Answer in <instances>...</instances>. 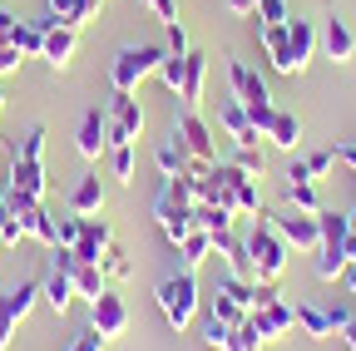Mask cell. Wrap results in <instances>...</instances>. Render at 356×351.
<instances>
[{"label": "cell", "mask_w": 356, "mask_h": 351, "mask_svg": "<svg viewBox=\"0 0 356 351\" xmlns=\"http://www.w3.org/2000/svg\"><path fill=\"white\" fill-rule=\"evenodd\" d=\"M193 188H188V179H163V188H159V198H154V218H159V228H163V238L178 247L188 233H193Z\"/></svg>", "instance_id": "cell-1"}, {"label": "cell", "mask_w": 356, "mask_h": 351, "mask_svg": "<svg viewBox=\"0 0 356 351\" xmlns=\"http://www.w3.org/2000/svg\"><path fill=\"white\" fill-rule=\"evenodd\" d=\"M243 243H248V257H252V282H277V277L287 272L292 247L282 243V233H277L273 223H257Z\"/></svg>", "instance_id": "cell-2"}, {"label": "cell", "mask_w": 356, "mask_h": 351, "mask_svg": "<svg viewBox=\"0 0 356 351\" xmlns=\"http://www.w3.org/2000/svg\"><path fill=\"white\" fill-rule=\"evenodd\" d=\"M163 55H168L163 45H129V50H119V55H114V70H109L114 95H134L149 74H159Z\"/></svg>", "instance_id": "cell-3"}, {"label": "cell", "mask_w": 356, "mask_h": 351, "mask_svg": "<svg viewBox=\"0 0 356 351\" xmlns=\"http://www.w3.org/2000/svg\"><path fill=\"white\" fill-rule=\"evenodd\" d=\"M159 307H163V317H168L173 332H188L193 317H198V277L184 272V268H178L173 277H163L159 282Z\"/></svg>", "instance_id": "cell-4"}, {"label": "cell", "mask_w": 356, "mask_h": 351, "mask_svg": "<svg viewBox=\"0 0 356 351\" xmlns=\"http://www.w3.org/2000/svg\"><path fill=\"white\" fill-rule=\"evenodd\" d=\"M267 223H273L277 233H282V243L287 247H297V252H317L322 247V228H317V213H302V208H282V213H267Z\"/></svg>", "instance_id": "cell-5"}, {"label": "cell", "mask_w": 356, "mask_h": 351, "mask_svg": "<svg viewBox=\"0 0 356 351\" xmlns=\"http://www.w3.org/2000/svg\"><path fill=\"white\" fill-rule=\"evenodd\" d=\"M208 307H213V317H218V322H228V327H243V322L252 317V282L222 277V282H218V292L208 297Z\"/></svg>", "instance_id": "cell-6"}, {"label": "cell", "mask_w": 356, "mask_h": 351, "mask_svg": "<svg viewBox=\"0 0 356 351\" xmlns=\"http://www.w3.org/2000/svg\"><path fill=\"white\" fill-rule=\"evenodd\" d=\"M173 139L184 144L193 158H203V163H218V139H213V124L198 114V109H184L173 119Z\"/></svg>", "instance_id": "cell-7"}, {"label": "cell", "mask_w": 356, "mask_h": 351, "mask_svg": "<svg viewBox=\"0 0 356 351\" xmlns=\"http://www.w3.org/2000/svg\"><path fill=\"white\" fill-rule=\"evenodd\" d=\"M35 297H40V282H15V287L0 292V351L15 341V327L30 317Z\"/></svg>", "instance_id": "cell-8"}, {"label": "cell", "mask_w": 356, "mask_h": 351, "mask_svg": "<svg viewBox=\"0 0 356 351\" xmlns=\"http://www.w3.org/2000/svg\"><path fill=\"white\" fill-rule=\"evenodd\" d=\"M104 119H109V144H139V134H144V104L134 95H114Z\"/></svg>", "instance_id": "cell-9"}, {"label": "cell", "mask_w": 356, "mask_h": 351, "mask_svg": "<svg viewBox=\"0 0 356 351\" xmlns=\"http://www.w3.org/2000/svg\"><path fill=\"white\" fill-rule=\"evenodd\" d=\"M89 327H95L99 336H124L129 332V307H124V297H114L109 287L95 297V302H89Z\"/></svg>", "instance_id": "cell-10"}, {"label": "cell", "mask_w": 356, "mask_h": 351, "mask_svg": "<svg viewBox=\"0 0 356 351\" xmlns=\"http://www.w3.org/2000/svg\"><path fill=\"white\" fill-rule=\"evenodd\" d=\"M74 50H79V30H70L60 20H44V50H40V60L50 70H70Z\"/></svg>", "instance_id": "cell-11"}, {"label": "cell", "mask_w": 356, "mask_h": 351, "mask_svg": "<svg viewBox=\"0 0 356 351\" xmlns=\"http://www.w3.org/2000/svg\"><path fill=\"white\" fill-rule=\"evenodd\" d=\"M252 327L262 332V341H282V336L297 332V312L277 297V302H267V307H257V312H252Z\"/></svg>", "instance_id": "cell-12"}, {"label": "cell", "mask_w": 356, "mask_h": 351, "mask_svg": "<svg viewBox=\"0 0 356 351\" xmlns=\"http://www.w3.org/2000/svg\"><path fill=\"white\" fill-rule=\"evenodd\" d=\"M74 149H79V158H104V149H109V119L99 114V109H89L84 119H79V134H74Z\"/></svg>", "instance_id": "cell-13"}, {"label": "cell", "mask_w": 356, "mask_h": 351, "mask_svg": "<svg viewBox=\"0 0 356 351\" xmlns=\"http://www.w3.org/2000/svg\"><path fill=\"white\" fill-rule=\"evenodd\" d=\"M114 243V223L109 218H84V228H79V243H74V257L84 262H99Z\"/></svg>", "instance_id": "cell-14"}, {"label": "cell", "mask_w": 356, "mask_h": 351, "mask_svg": "<svg viewBox=\"0 0 356 351\" xmlns=\"http://www.w3.org/2000/svg\"><path fill=\"white\" fill-rule=\"evenodd\" d=\"M287 203L302 208V213H322V188H317V179L307 173V163H292V168H287Z\"/></svg>", "instance_id": "cell-15"}, {"label": "cell", "mask_w": 356, "mask_h": 351, "mask_svg": "<svg viewBox=\"0 0 356 351\" xmlns=\"http://www.w3.org/2000/svg\"><path fill=\"white\" fill-rule=\"evenodd\" d=\"M203 84H208V55L188 50V60H184V84H178L184 109H198V104H203Z\"/></svg>", "instance_id": "cell-16"}, {"label": "cell", "mask_w": 356, "mask_h": 351, "mask_svg": "<svg viewBox=\"0 0 356 351\" xmlns=\"http://www.w3.org/2000/svg\"><path fill=\"white\" fill-rule=\"evenodd\" d=\"M70 213H79V218H99L104 213V183H99V173H84V179L70 188Z\"/></svg>", "instance_id": "cell-17"}, {"label": "cell", "mask_w": 356, "mask_h": 351, "mask_svg": "<svg viewBox=\"0 0 356 351\" xmlns=\"http://www.w3.org/2000/svg\"><path fill=\"white\" fill-rule=\"evenodd\" d=\"M40 297H44V307H50L55 317H65V312H70V302H74L79 292H74V277H70L65 268H50V277L40 282Z\"/></svg>", "instance_id": "cell-18"}, {"label": "cell", "mask_w": 356, "mask_h": 351, "mask_svg": "<svg viewBox=\"0 0 356 351\" xmlns=\"http://www.w3.org/2000/svg\"><path fill=\"white\" fill-rule=\"evenodd\" d=\"M257 35H262V50H267V60H273V70L277 74H297L292 45H287V25H257Z\"/></svg>", "instance_id": "cell-19"}, {"label": "cell", "mask_w": 356, "mask_h": 351, "mask_svg": "<svg viewBox=\"0 0 356 351\" xmlns=\"http://www.w3.org/2000/svg\"><path fill=\"white\" fill-rule=\"evenodd\" d=\"M218 124L228 129V139H233V144H257V139H262L257 129H252V119H248V109H243L238 99H222V104H218Z\"/></svg>", "instance_id": "cell-20"}, {"label": "cell", "mask_w": 356, "mask_h": 351, "mask_svg": "<svg viewBox=\"0 0 356 351\" xmlns=\"http://www.w3.org/2000/svg\"><path fill=\"white\" fill-rule=\"evenodd\" d=\"M322 45H327V60L332 65H351V55H356V35L346 30V20H327L322 25Z\"/></svg>", "instance_id": "cell-21"}, {"label": "cell", "mask_w": 356, "mask_h": 351, "mask_svg": "<svg viewBox=\"0 0 356 351\" xmlns=\"http://www.w3.org/2000/svg\"><path fill=\"white\" fill-rule=\"evenodd\" d=\"M10 188L25 198H44V163L40 158H10Z\"/></svg>", "instance_id": "cell-22"}, {"label": "cell", "mask_w": 356, "mask_h": 351, "mask_svg": "<svg viewBox=\"0 0 356 351\" xmlns=\"http://www.w3.org/2000/svg\"><path fill=\"white\" fill-rule=\"evenodd\" d=\"M99 6H104V0H50V20H60L70 30H84L89 20L99 15Z\"/></svg>", "instance_id": "cell-23"}, {"label": "cell", "mask_w": 356, "mask_h": 351, "mask_svg": "<svg viewBox=\"0 0 356 351\" xmlns=\"http://www.w3.org/2000/svg\"><path fill=\"white\" fill-rule=\"evenodd\" d=\"M188 163H193V154H188L184 144H178L173 134H168V139L154 149V168L163 173V179H184V173H188Z\"/></svg>", "instance_id": "cell-24"}, {"label": "cell", "mask_w": 356, "mask_h": 351, "mask_svg": "<svg viewBox=\"0 0 356 351\" xmlns=\"http://www.w3.org/2000/svg\"><path fill=\"white\" fill-rule=\"evenodd\" d=\"M70 277H74V292H79L84 302H95V297L109 287L104 268H99V262H84V257H74V262H70Z\"/></svg>", "instance_id": "cell-25"}, {"label": "cell", "mask_w": 356, "mask_h": 351, "mask_svg": "<svg viewBox=\"0 0 356 351\" xmlns=\"http://www.w3.org/2000/svg\"><path fill=\"white\" fill-rule=\"evenodd\" d=\"M317 228H322V247H351V213L322 208L317 213ZM356 257V252H351Z\"/></svg>", "instance_id": "cell-26"}, {"label": "cell", "mask_w": 356, "mask_h": 351, "mask_svg": "<svg viewBox=\"0 0 356 351\" xmlns=\"http://www.w3.org/2000/svg\"><path fill=\"white\" fill-rule=\"evenodd\" d=\"M287 45H292V65L302 74L312 50H317V25H312V20H287Z\"/></svg>", "instance_id": "cell-27"}, {"label": "cell", "mask_w": 356, "mask_h": 351, "mask_svg": "<svg viewBox=\"0 0 356 351\" xmlns=\"http://www.w3.org/2000/svg\"><path fill=\"white\" fill-rule=\"evenodd\" d=\"M262 139L273 144V149H287V154H292V149L302 144V119H297V114H287V109H277V114H273V124H267V134H262Z\"/></svg>", "instance_id": "cell-28"}, {"label": "cell", "mask_w": 356, "mask_h": 351, "mask_svg": "<svg viewBox=\"0 0 356 351\" xmlns=\"http://www.w3.org/2000/svg\"><path fill=\"white\" fill-rule=\"evenodd\" d=\"M233 223H238V213L228 203H193V228H203L208 238L213 233H228Z\"/></svg>", "instance_id": "cell-29"}, {"label": "cell", "mask_w": 356, "mask_h": 351, "mask_svg": "<svg viewBox=\"0 0 356 351\" xmlns=\"http://www.w3.org/2000/svg\"><path fill=\"white\" fill-rule=\"evenodd\" d=\"M208 257H213V238L203 228H193L184 243H178V262H184V272H193V277H198V268H203Z\"/></svg>", "instance_id": "cell-30"}, {"label": "cell", "mask_w": 356, "mask_h": 351, "mask_svg": "<svg viewBox=\"0 0 356 351\" xmlns=\"http://www.w3.org/2000/svg\"><path fill=\"white\" fill-rule=\"evenodd\" d=\"M292 312H297V332H302L307 341H327V336H332V322H327V307H312V302H297Z\"/></svg>", "instance_id": "cell-31"}, {"label": "cell", "mask_w": 356, "mask_h": 351, "mask_svg": "<svg viewBox=\"0 0 356 351\" xmlns=\"http://www.w3.org/2000/svg\"><path fill=\"white\" fill-rule=\"evenodd\" d=\"M10 45L25 60H40V50H44V20H15L10 25Z\"/></svg>", "instance_id": "cell-32"}, {"label": "cell", "mask_w": 356, "mask_h": 351, "mask_svg": "<svg viewBox=\"0 0 356 351\" xmlns=\"http://www.w3.org/2000/svg\"><path fill=\"white\" fill-rule=\"evenodd\" d=\"M346 268H351V247H317V262H312L317 282H341Z\"/></svg>", "instance_id": "cell-33"}, {"label": "cell", "mask_w": 356, "mask_h": 351, "mask_svg": "<svg viewBox=\"0 0 356 351\" xmlns=\"http://www.w3.org/2000/svg\"><path fill=\"white\" fill-rule=\"evenodd\" d=\"M104 158H109V173L119 183H134V173H139V149H134V144H109Z\"/></svg>", "instance_id": "cell-34"}, {"label": "cell", "mask_w": 356, "mask_h": 351, "mask_svg": "<svg viewBox=\"0 0 356 351\" xmlns=\"http://www.w3.org/2000/svg\"><path fill=\"white\" fill-rule=\"evenodd\" d=\"M99 268H104V277H109V282H129V277H134V262H129V252H124V243H119V238H114V243H109V252L99 257Z\"/></svg>", "instance_id": "cell-35"}, {"label": "cell", "mask_w": 356, "mask_h": 351, "mask_svg": "<svg viewBox=\"0 0 356 351\" xmlns=\"http://www.w3.org/2000/svg\"><path fill=\"white\" fill-rule=\"evenodd\" d=\"M228 163H233V168H243L248 179H262V173H267V154H262L257 144H238Z\"/></svg>", "instance_id": "cell-36"}, {"label": "cell", "mask_w": 356, "mask_h": 351, "mask_svg": "<svg viewBox=\"0 0 356 351\" xmlns=\"http://www.w3.org/2000/svg\"><path fill=\"white\" fill-rule=\"evenodd\" d=\"M262 346H267V341H262V332L252 327V317H248L243 327H233L228 341H222V351H262Z\"/></svg>", "instance_id": "cell-37"}, {"label": "cell", "mask_w": 356, "mask_h": 351, "mask_svg": "<svg viewBox=\"0 0 356 351\" xmlns=\"http://www.w3.org/2000/svg\"><path fill=\"white\" fill-rule=\"evenodd\" d=\"M10 158H40V163H44V124H35V129H30V134L10 149Z\"/></svg>", "instance_id": "cell-38"}, {"label": "cell", "mask_w": 356, "mask_h": 351, "mask_svg": "<svg viewBox=\"0 0 356 351\" xmlns=\"http://www.w3.org/2000/svg\"><path fill=\"white\" fill-rule=\"evenodd\" d=\"M79 228H84V218H79V213L55 218V243H60V247H74V243H79Z\"/></svg>", "instance_id": "cell-39"}, {"label": "cell", "mask_w": 356, "mask_h": 351, "mask_svg": "<svg viewBox=\"0 0 356 351\" xmlns=\"http://www.w3.org/2000/svg\"><path fill=\"white\" fill-rule=\"evenodd\" d=\"M25 233H20V223H15V213H10V203L0 198V247H15Z\"/></svg>", "instance_id": "cell-40"}, {"label": "cell", "mask_w": 356, "mask_h": 351, "mask_svg": "<svg viewBox=\"0 0 356 351\" xmlns=\"http://www.w3.org/2000/svg\"><path fill=\"white\" fill-rule=\"evenodd\" d=\"M287 0H257V25H287Z\"/></svg>", "instance_id": "cell-41"}, {"label": "cell", "mask_w": 356, "mask_h": 351, "mask_svg": "<svg viewBox=\"0 0 356 351\" xmlns=\"http://www.w3.org/2000/svg\"><path fill=\"white\" fill-rule=\"evenodd\" d=\"M302 163H307V173H312V179H327V173L337 168V149H317V154H307Z\"/></svg>", "instance_id": "cell-42"}, {"label": "cell", "mask_w": 356, "mask_h": 351, "mask_svg": "<svg viewBox=\"0 0 356 351\" xmlns=\"http://www.w3.org/2000/svg\"><path fill=\"white\" fill-rule=\"evenodd\" d=\"M184 60L188 55H163V65H159V79L168 84L173 95H178V84H184Z\"/></svg>", "instance_id": "cell-43"}, {"label": "cell", "mask_w": 356, "mask_h": 351, "mask_svg": "<svg viewBox=\"0 0 356 351\" xmlns=\"http://www.w3.org/2000/svg\"><path fill=\"white\" fill-rule=\"evenodd\" d=\"M163 50L168 55H188V30H184V20H173V25H163Z\"/></svg>", "instance_id": "cell-44"}, {"label": "cell", "mask_w": 356, "mask_h": 351, "mask_svg": "<svg viewBox=\"0 0 356 351\" xmlns=\"http://www.w3.org/2000/svg\"><path fill=\"white\" fill-rule=\"evenodd\" d=\"M104 346H109V336H99L95 327H84V332L70 341V351H104Z\"/></svg>", "instance_id": "cell-45"}, {"label": "cell", "mask_w": 356, "mask_h": 351, "mask_svg": "<svg viewBox=\"0 0 356 351\" xmlns=\"http://www.w3.org/2000/svg\"><path fill=\"white\" fill-rule=\"evenodd\" d=\"M20 65H25V55L10 45V40H0V79H6V74H15Z\"/></svg>", "instance_id": "cell-46"}, {"label": "cell", "mask_w": 356, "mask_h": 351, "mask_svg": "<svg viewBox=\"0 0 356 351\" xmlns=\"http://www.w3.org/2000/svg\"><path fill=\"white\" fill-rule=\"evenodd\" d=\"M228 332H233L228 322H218V317H208V327H203V341H208L213 351H222V341H228Z\"/></svg>", "instance_id": "cell-47"}, {"label": "cell", "mask_w": 356, "mask_h": 351, "mask_svg": "<svg viewBox=\"0 0 356 351\" xmlns=\"http://www.w3.org/2000/svg\"><path fill=\"white\" fill-rule=\"evenodd\" d=\"M327 322H332V332H346V327L356 322V312H351L346 302H337V307H327Z\"/></svg>", "instance_id": "cell-48"}, {"label": "cell", "mask_w": 356, "mask_h": 351, "mask_svg": "<svg viewBox=\"0 0 356 351\" xmlns=\"http://www.w3.org/2000/svg\"><path fill=\"white\" fill-rule=\"evenodd\" d=\"M337 163H341V168H351V173H356V139H351V144H341V149H337Z\"/></svg>", "instance_id": "cell-49"}, {"label": "cell", "mask_w": 356, "mask_h": 351, "mask_svg": "<svg viewBox=\"0 0 356 351\" xmlns=\"http://www.w3.org/2000/svg\"><path fill=\"white\" fill-rule=\"evenodd\" d=\"M233 15H257V0H222Z\"/></svg>", "instance_id": "cell-50"}, {"label": "cell", "mask_w": 356, "mask_h": 351, "mask_svg": "<svg viewBox=\"0 0 356 351\" xmlns=\"http://www.w3.org/2000/svg\"><path fill=\"white\" fill-rule=\"evenodd\" d=\"M341 287H346V292H351V297H356V262H351V268H346V272H341Z\"/></svg>", "instance_id": "cell-51"}, {"label": "cell", "mask_w": 356, "mask_h": 351, "mask_svg": "<svg viewBox=\"0 0 356 351\" xmlns=\"http://www.w3.org/2000/svg\"><path fill=\"white\" fill-rule=\"evenodd\" d=\"M0 109H6V90H0Z\"/></svg>", "instance_id": "cell-52"}]
</instances>
